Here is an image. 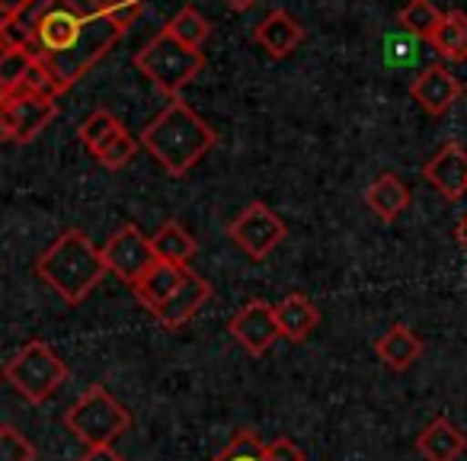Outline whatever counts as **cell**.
Wrapping results in <instances>:
<instances>
[{
	"label": "cell",
	"instance_id": "1",
	"mask_svg": "<svg viewBox=\"0 0 467 461\" xmlns=\"http://www.w3.org/2000/svg\"><path fill=\"white\" fill-rule=\"evenodd\" d=\"M23 16L33 26V52L58 97L87 78L125 36L103 0H36Z\"/></svg>",
	"mask_w": 467,
	"mask_h": 461
},
{
	"label": "cell",
	"instance_id": "2",
	"mask_svg": "<svg viewBox=\"0 0 467 461\" xmlns=\"http://www.w3.org/2000/svg\"><path fill=\"white\" fill-rule=\"evenodd\" d=\"M218 144V131L180 97L163 106L141 129V148L167 170L170 176H182Z\"/></svg>",
	"mask_w": 467,
	"mask_h": 461
},
{
	"label": "cell",
	"instance_id": "3",
	"mask_svg": "<svg viewBox=\"0 0 467 461\" xmlns=\"http://www.w3.org/2000/svg\"><path fill=\"white\" fill-rule=\"evenodd\" d=\"M36 273L58 299H65L67 305H80L106 279L109 267L103 250L84 231L71 227L58 241H52V247L42 250V257L36 260Z\"/></svg>",
	"mask_w": 467,
	"mask_h": 461
},
{
	"label": "cell",
	"instance_id": "4",
	"mask_svg": "<svg viewBox=\"0 0 467 461\" xmlns=\"http://www.w3.org/2000/svg\"><path fill=\"white\" fill-rule=\"evenodd\" d=\"M135 65L157 90L167 93L170 100H176L182 87L199 78V71L205 68V55H202V48H192V46H186V42H180L170 29H161V33L135 55Z\"/></svg>",
	"mask_w": 467,
	"mask_h": 461
},
{
	"label": "cell",
	"instance_id": "5",
	"mask_svg": "<svg viewBox=\"0 0 467 461\" xmlns=\"http://www.w3.org/2000/svg\"><path fill=\"white\" fill-rule=\"evenodd\" d=\"M65 426L71 429L87 448L112 445L119 435L131 429V414L103 388V384H93V388H87L84 394L71 403V410L65 414Z\"/></svg>",
	"mask_w": 467,
	"mask_h": 461
},
{
	"label": "cell",
	"instance_id": "6",
	"mask_svg": "<svg viewBox=\"0 0 467 461\" xmlns=\"http://www.w3.org/2000/svg\"><path fill=\"white\" fill-rule=\"evenodd\" d=\"M4 378H7V382L14 384L16 394L26 397L29 403H46L48 397L65 384L67 365L48 343L29 340L16 356L7 359Z\"/></svg>",
	"mask_w": 467,
	"mask_h": 461
},
{
	"label": "cell",
	"instance_id": "7",
	"mask_svg": "<svg viewBox=\"0 0 467 461\" xmlns=\"http://www.w3.org/2000/svg\"><path fill=\"white\" fill-rule=\"evenodd\" d=\"M55 100L58 97L33 90V87H20V90L0 97V131H4V138L16 144L39 138L58 119V103Z\"/></svg>",
	"mask_w": 467,
	"mask_h": 461
},
{
	"label": "cell",
	"instance_id": "8",
	"mask_svg": "<svg viewBox=\"0 0 467 461\" xmlns=\"http://www.w3.org/2000/svg\"><path fill=\"white\" fill-rule=\"evenodd\" d=\"M288 227L266 202H250L237 218L227 225V237H231L250 260H266L282 241H285Z\"/></svg>",
	"mask_w": 467,
	"mask_h": 461
},
{
	"label": "cell",
	"instance_id": "9",
	"mask_svg": "<svg viewBox=\"0 0 467 461\" xmlns=\"http://www.w3.org/2000/svg\"><path fill=\"white\" fill-rule=\"evenodd\" d=\"M103 257H106V267L109 273H116L122 282L135 286L144 273L157 263V254H154V244L150 237H144L135 225H125L122 231L109 237V244L103 247Z\"/></svg>",
	"mask_w": 467,
	"mask_h": 461
},
{
	"label": "cell",
	"instance_id": "10",
	"mask_svg": "<svg viewBox=\"0 0 467 461\" xmlns=\"http://www.w3.org/2000/svg\"><path fill=\"white\" fill-rule=\"evenodd\" d=\"M227 333H231V337L237 340L250 356H263V352H269L275 340L282 337L279 318H275V305H269V301H263V299L247 301V305L231 318Z\"/></svg>",
	"mask_w": 467,
	"mask_h": 461
},
{
	"label": "cell",
	"instance_id": "11",
	"mask_svg": "<svg viewBox=\"0 0 467 461\" xmlns=\"http://www.w3.org/2000/svg\"><path fill=\"white\" fill-rule=\"evenodd\" d=\"M461 93H464L461 80L454 78L445 65H439V61L422 68L420 78L410 84V97H413L416 103L422 106V112H429V116H445L461 100Z\"/></svg>",
	"mask_w": 467,
	"mask_h": 461
},
{
	"label": "cell",
	"instance_id": "12",
	"mask_svg": "<svg viewBox=\"0 0 467 461\" xmlns=\"http://www.w3.org/2000/svg\"><path fill=\"white\" fill-rule=\"evenodd\" d=\"M422 176L432 189H439L445 199L458 202L467 193V151L458 141H448L435 151L422 167Z\"/></svg>",
	"mask_w": 467,
	"mask_h": 461
},
{
	"label": "cell",
	"instance_id": "13",
	"mask_svg": "<svg viewBox=\"0 0 467 461\" xmlns=\"http://www.w3.org/2000/svg\"><path fill=\"white\" fill-rule=\"evenodd\" d=\"M208 299H212V282H205L199 273H192V269H189V279L182 282V286L176 288V292L170 295L161 308H157L154 318L161 320L163 327L176 330V327L189 324V320H192L195 314L208 305Z\"/></svg>",
	"mask_w": 467,
	"mask_h": 461
},
{
	"label": "cell",
	"instance_id": "14",
	"mask_svg": "<svg viewBox=\"0 0 467 461\" xmlns=\"http://www.w3.org/2000/svg\"><path fill=\"white\" fill-rule=\"evenodd\" d=\"M186 279H189V267H173V263L157 260L154 267H150L148 273L131 286V292H135V299L141 301L150 314H154L157 308H161Z\"/></svg>",
	"mask_w": 467,
	"mask_h": 461
},
{
	"label": "cell",
	"instance_id": "15",
	"mask_svg": "<svg viewBox=\"0 0 467 461\" xmlns=\"http://www.w3.org/2000/svg\"><path fill=\"white\" fill-rule=\"evenodd\" d=\"M254 39L266 48L269 58H288V55L301 46V39H305V26H301L288 10H273V14L256 26Z\"/></svg>",
	"mask_w": 467,
	"mask_h": 461
},
{
	"label": "cell",
	"instance_id": "16",
	"mask_svg": "<svg viewBox=\"0 0 467 461\" xmlns=\"http://www.w3.org/2000/svg\"><path fill=\"white\" fill-rule=\"evenodd\" d=\"M416 448L426 461H458L467 452V435L445 416H435L416 439Z\"/></svg>",
	"mask_w": 467,
	"mask_h": 461
},
{
	"label": "cell",
	"instance_id": "17",
	"mask_svg": "<svg viewBox=\"0 0 467 461\" xmlns=\"http://www.w3.org/2000/svg\"><path fill=\"white\" fill-rule=\"evenodd\" d=\"M275 318H279L282 337L292 340V343H305L320 324L317 305H314L307 295H298V292L285 295V299L275 305Z\"/></svg>",
	"mask_w": 467,
	"mask_h": 461
},
{
	"label": "cell",
	"instance_id": "18",
	"mask_svg": "<svg viewBox=\"0 0 467 461\" xmlns=\"http://www.w3.org/2000/svg\"><path fill=\"white\" fill-rule=\"evenodd\" d=\"M375 356L381 359L388 369L407 372L410 365L422 356V340L416 337L407 324H394L384 337L375 340Z\"/></svg>",
	"mask_w": 467,
	"mask_h": 461
},
{
	"label": "cell",
	"instance_id": "19",
	"mask_svg": "<svg viewBox=\"0 0 467 461\" xmlns=\"http://www.w3.org/2000/svg\"><path fill=\"white\" fill-rule=\"evenodd\" d=\"M365 205L381 221H397L410 205V189L397 173H381L365 189Z\"/></svg>",
	"mask_w": 467,
	"mask_h": 461
},
{
	"label": "cell",
	"instance_id": "20",
	"mask_svg": "<svg viewBox=\"0 0 467 461\" xmlns=\"http://www.w3.org/2000/svg\"><path fill=\"white\" fill-rule=\"evenodd\" d=\"M150 244H154L157 260L173 263V267H189V260H192L195 250H199L195 237L189 235L180 221H163L154 231V237H150Z\"/></svg>",
	"mask_w": 467,
	"mask_h": 461
},
{
	"label": "cell",
	"instance_id": "21",
	"mask_svg": "<svg viewBox=\"0 0 467 461\" xmlns=\"http://www.w3.org/2000/svg\"><path fill=\"white\" fill-rule=\"evenodd\" d=\"M432 48L445 61H467V14L448 10L441 26L432 36Z\"/></svg>",
	"mask_w": 467,
	"mask_h": 461
},
{
	"label": "cell",
	"instance_id": "22",
	"mask_svg": "<svg viewBox=\"0 0 467 461\" xmlns=\"http://www.w3.org/2000/svg\"><path fill=\"white\" fill-rule=\"evenodd\" d=\"M441 20H445V14L435 7L432 0H410L407 7L397 14V23H400L403 33L413 36V39H426V42H432Z\"/></svg>",
	"mask_w": 467,
	"mask_h": 461
},
{
	"label": "cell",
	"instance_id": "23",
	"mask_svg": "<svg viewBox=\"0 0 467 461\" xmlns=\"http://www.w3.org/2000/svg\"><path fill=\"white\" fill-rule=\"evenodd\" d=\"M163 29H170L176 39L186 42V46H192V48H202L208 36H212V26H208V20L195 7H182L180 14H176Z\"/></svg>",
	"mask_w": 467,
	"mask_h": 461
},
{
	"label": "cell",
	"instance_id": "24",
	"mask_svg": "<svg viewBox=\"0 0 467 461\" xmlns=\"http://www.w3.org/2000/svg\"><path fill=\"white\" fill-rule=\"evenodd\" d=\"M135 151H138V141L125 129H119L116 135H109L97 151H93V157H97L106 170H122L125 163H131Z\"/></svg>",
	"mask_w": 467,
	"mask_h": 461
},
{
	"label": "cell",
	"instance_id": "25",
	"mask_svg": "<svg viewBox=\"0 0 467 461\" xmlns=\"http://www.w3.org/2000/svg\"><path fill=\"white\" fill-rule=\"evenodd\" d=\"M212 461H266V442L254 429H241Z\"/></svg>",
	"mask_w": 467,
	"mask_h": 461
},
{
	"label": "cell",
	"instance_id": "26",
	"mask_svg": "<svg viewBox=\"0 0 467 461\" xmlns=\"http://www.w3.org/2000/svg\"><path fill=\"white\" fill-rule=\"evenodd\" d=\"M119 129H122V122H119L109 110H97L84 119V125H80V141H84L90 151H97L99 144H103L109 135H116Z\"/></svg>",
	"mask_w": 467,
	"mask_h": 461
},
{
	"label": "cell",
	"instance_id": "27",
	"mask_svg": "<svg viewBox=\"0 0 467 461\" xmlns=\"http://www.w3.org/2000/svg\"><path fill=\"white\" fill-rule=\"evenodd\" d=\"M0 461H36V445L16 426H0Z\"/></svg>",
	"mask_w": 467,
	"mask_h": 461
},
{
	"label": "cell",
	"instance_id": "28",
	"mask_svg": "<svg viewBox=\"0 0 467 461\" xmlns=\"http://www.w3.org/2000/svg\"><path fill=\"white\" fill-rule=\"evenodd\" d=\"M266 461H305V452L292 439L282 435V439L266 442Z\"/></svg>",
	"mask_w": 467,
	"mask_h": 461
},
{
	"label": "cell",
	"instance_id": "29",
	"mask_svg": "<svg viewBox=\"0 0 467 461\" xmlns=\"http://www.w3.org/2000/svg\"><path fill=\"white\" fill-rule=\"evenodd\" d=\"M78 461H125V458L112 445H97V448H87Z\"/></svg>",
	"mask_w": 467,
	"mask_h": 461
},
{
	"label": "cell",
	"instance_id": "30",
	"mask_svg": "<svg viewBox=\"0 0 467 461\" xmlns=\"http://www.w3.org/2000/svg\"><path fill=\"white\" fill-rule=\"evenodd\" d=\"M33 4L36 0H0V16H4V20H7V16H23Z\"/></svg>",
	"mask_w": 467,
	"mask_h": 461
},
{
	"label": "cell",
	"instance_id": "31",
	"mask_svg": "<svg viewBox=\"0 0 467 461\" xmlns=\"http://www.w3.org/2000/svg\"><path fill=\"white\" fill-rule=\"evenodd\" d=\"M454 241H458L461 250L467 254V215H461V221L454 225Z\"/></svg>",
	"mask_w": 467,
	"mask_h": 461
},
{
	"label": "cell",
	"instance_id": "32",
	"mask_svg": "<svg viewBox=\"0 0 467 461\" xmlns=\"http://www.w3.org/2000/svg\"><path fill=\"white\" fill-rule=\"evenodd\" d=\"M224 4H227L231 10H250V7L256 4V0H224Z\"/></svg>",
	"mask_w": 467,
	"mask_h": 461
}]
</instances>
